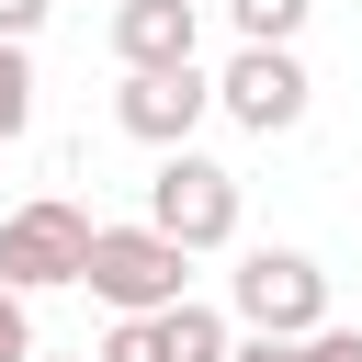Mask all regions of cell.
<instances>
[{
	"mask_svg": "<svg viewBox=\"0 0 362 362\" xmlns=\"http://www.w3.org/2000/svg\"><path fill=\"white\" fill-rule=\"evenodd\" d=\"M283 351H294V339H260V328H238V339H226V362H283Z\"/></svg>",
	"mask_w": 362,
	"mask_h": 362,
	"instance_id": "cell-14",
	"label": "cell"
},
{
	"mask_svg": "<svg viewBox=\"0 0 362 362\" xmlns=\"http://www.w3.org/2000/svg\"><path fill=\"white\" fill-rule=\"evenodd\" d=\"M204 113H215L204 68H124V90H113V124H124L136 147H192Z\"/></svg>",
	"mask_w": 362,
	"mask_h": 362,
	"instance_id": "cell-6",
	"label": "cell"
},
{
	"mask_svg": "<svg viewBox=\"0 0 362 362\" xmlns=\"http://www.w3.org/2000/svg\"><path fill=\"white\" fill-rule=\"evenodd\" d=\"M226 339H238L226 305H204V294H170V305H158V351H170V362H226Z\"/></svg>",
	"mask_w": 362,
	"mask_h": 362,
	"instance_id": "cell-8",
	"label": "cell"
},
{
	"mask_svg": "<svg viewBox=\"0 0 362 362\" xmlns=\"http://www.w3.org/2000/svg\"><path fill=\"white\" fill-rule=\"evenodd\" d=\"M34 362H68V351H34ZM79 362H90V351H79Z\"/></svg>",
	"mask_w": 362,
	"mask_h": 362,
	"instance_id": "cell-16",
	"label": "cell"
},
{
	"mask_svg": "<svg viewBox=\"0 0 362 362\" xmlns=\"http://www.w3.org/2000/svg\"><path fill=\"white\" fill-rule=\"evenodd\" d=\"M305 11H317V0H226L238 45H294V34H305Z\"/></svg>",
	"mask_w": 362,
	"mask_h": 362,
	"instance_id": "cell-9",
	"label": "cell"
},
{
	"mask_svg": "<svg viewBox=\"0 0 362 362\" xmlns=\"http://www.w3.org/2000/svg\"><path fill=\"white\" fill-rule=\"evenodd\" d=\"M79 260H90V215L68 192H34L0 215V283L11 294H57V283H79Z\"/></svg>",
	"mask_w": 362,
	"mask_h": 362,
	"instance_id": "cell-5",
	"label": "cell"
},
{
	"mask_svg": "<svg viewBox=\"0 0 362 362\" xmlns=\"http://www.w3.org/2000/svg\"><path fill=\"white\" fill-rule=\"evenodd\" d=\"M204 90H215V113H226L238 136H294V124H305V102H317V79H305V57H294V45H238Z\"/></svg>",
	"mask_w": 362,
	"mask_h": 362,
	"instance_id": "cell-4",
	"label": "cell"
},
{
	"mask_svg": "<svg viewBox=\"0 0 362 362\" xmlns=\"http://www.w3.org/2000/svg\"><path fill=\"white\" fill-rule=\"evenodd\" d=\"M226 317L260 328V339H305V328H328V272H317L305 249H238Z\"/></svg>",
	"mask_w": 362,
	"mask_h": 362,
	"instance_id": "cell-3",
	"label": "cell"
},
{
	"mask_svg": "<svg viewBox=\"0 0 362 362\" xmlns=\"http://www.w3.org/2000/svg\"><path fill=\"white\" fill-rule=\"evenodd\" d=\"M79 283H90L113 317H158L170 294H192V249H170L147 215H136V226H90V260H79Z\"/></svg>",
	"mask_w": 362,
	"mask_h": 362,
	"instance_id": "cell-2",
	"label": "cell"
},
{
	"mask_svg": "<svg viewBox=\"0 0 362 362\" xmlns=\"http://www.w3.org/2000/svg\"><path fill=\"white\" fill-rule=\"evenodd\" d=\"M90 362H170V351H158V317H113Z\"/></svg>",
	"mask_w": 362,
	"mask_h": 362,
	"instance_id": "cell-11",
	"label": "cell"
},
{
	"mask_svg": "<svg viewBox=\"0 0 362 362\" xmlns=\"http://www.w3.org/2000/svg\"><path fill=\"white\" fill-rule=\"evenodd\" d=\"M34 23H45V0H0V34L11 45H34Z\"/></svg>",
	"mask_w": 362,
	"mask_h": 362,
	"instance_id": "cell-15",
	"label": "cell"
},
{
	"mask_svg": "<svg viewBox=\"0 0 362 362\" xmlns=\"http://www.w3.org/2000/svg\"><path fill=\"white\" fill-rule=\"evenodd\" d=\"M147 226L170 238V249H226L238 238V170L226 158H204V147H158V181H147Z\"/></svg>",
	"mask_w": 362,
	"mask_h": 362,
	"instance_id": "cell-1",
	"label": "cell"
},
{
	"mask_svg": "<svg viewBox=\"0 0 362 362\" xmlns=\"http://www.w3.org/2000/svg\"><path fill=\"white\" fill-rule=\"evenodd\" d=\"M34 351H45V339H34V294L0 283V362H34Z\"/></svg>",
	"mask_w": 362,
	"mask_h": 362,
	"instance_id": "cell-12",
	"label": "cell"
},
{
	"mask_svg": "<svg viewBox=\"0 0 362 362\" xmlns=\"http://www.w3.org/2000/svg\"><path fill=\"white\" fill-rule=\"evenodd\" d=\"M11 136H34V45L0 34V147H11Z\"/></svg>",
	"mask_w": 362,
	"mask_h": 362,
	"instance_id": "cell-10",
	"label": "cell"
},
{
	"mask_svg": "<svg viewBox=\"0 0 362 362\" xmlns=\"http://www.w3.org/2000/svg\"><path fill=\"white\" fill-rule=\"evenodd\" d=\"M124 68H204V0H113Z\"/></svg>",
	"mask_w": 362,
	"mask_h": 362,
	"instance_id": "cell-7",
	"label": "cell"
},
{
	"mask_svg": "<svg viewBox=\"0 0 362 362\" xmlns=\"http://www.w3.org/2000/svg\"><path fill=\"white\" fill-rule=\"evenodd\" d=\"M283 362H362V328H339V317H328V328H305Z\"/></svg>",
	"mask_w": 362,
	"mask_h": 362,
	"instance_id": "cell-13",
	"label": "cell"
}]
</instances>
